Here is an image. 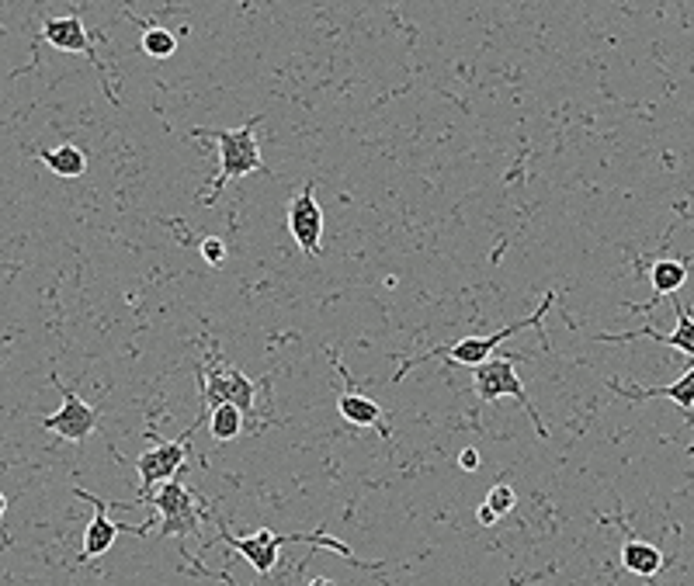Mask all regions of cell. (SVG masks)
<instances>
[{"instance_id": "cell-1", "label": "cell", "mask_w": 694, "mask_h": 586, "mask_svg": "<svg viewBox=\"0 0 694 586\" xmlns=\"http://www.w3.org/2000/svg\"><path fill=\"white\" fill-rule=\"evenodd\" d=\"M257 122H261V115H250L240 129H195V132H191L195 139H216V143H219V174H216V181H212V188L202 195L205 205H212L219 195H223L226 181L264 170L261 143L254 139Z\"/></svg>"}, {"instance_id": "cell-2", "label": "cell", "mask_w": 694, "mask_h": 586, "mask_svg": "<svg viewBox=\"0 0 694 586\" xmlns=\"http://www.w3.org/2000/svg\"><path fill=\"white\" fill-rule=\"evenodd\" d=\"M552 302H556V292H545L542 306H538L535 313L524 316V320H518V323H511V326H504V330H500V333H490V337H459V340H455V344H441V347H434V351H427L424 358H410V361H403L400 372L393 375V382H400V378H403L406 372H410V368L424 365V361H431V358H441V361H445V365L479 368L486 358H490L493 351H497L500 344H504L507 337H518L521 330H531V326H542V320H545V313H549Z\"/></svg>"}, {"instance_id": "cell-3", "label": "cell", "mask_w": 694, "mask_h": 586, "mask_svg": "<svg viewBox=\"0 0 694 586\" xmlns=\"http://www.w3.org/2000/svg\"><path fill=\"white\" fill-rule=\"evenodd\" d=\"M216 541H223V545L236 548V552H240L243 559H247L250 566H254L261 576H268L271 569H275L278 548L289 545V541H306V545H327V548H334L337 555H347V559H354L351 545H344V541L330 538V534H320V531H316V534H271L268 528H261L257 534H250V538H236L233 531L223 528V531L216 534Z\"/></svg>"}, {"instance_id": "cell-4", "label": "cell", "mask_w": 694, "mask_h": 586, "mask_svg": "<svg viewBox=\"0 0 694 586\" xmlns=\"http://www.w3.org/2000/svg\"><path fill=\"white\" fill-rule=\"evenodd\" d=\"M472 385H476L479 399H486V403H497V399H504V396L518 399V403L524 406V413H528L531 427H535V434L538 437H549V430H545L542 417H538V410L531 406L528 392H524L521 375L514 372V361L511 358H486L479 368H472Z\"/></svg>"}, {"instance_id": "cell-5", "label": "cell", "mask_w": 694, "mask_h": 586, "mask_svg": "<svg viewBox=\"0 0 694 586\" xmlns=\"http://www.w3.org/2000/svg\"><path fill=\"white\" fill-rule=\"evenodd\" d=\"M198 382H202V399L209 406L230 403L243 413V420H254V403H257V385L250 382L243 372H236L226 361H216V365L205 372L198 368Z\"/></svg>"}, {"instance_id": "cell-6", "label": "cell", "mask_w": 694, "mask_h": 586, "mask_svg": "<svg viewBox=\"0 0 694 586\" xmlns=\"http://www.w3.org/2000/svg\"><path fill=\"white\" fill-rule=\"evenodd\" d=\"M195 427H191L184 437H177V441H164V444H157V448H146L143 455H139V462H136V469H139V496H136V503L150 500L153 486H164L167 479H177V472L184 469V458H188ZM136 503H132V507H136Z\"/></svg>"}, {"instance_id": "cell-7", "label": "cell", "mask_w": 694, "mask_h": 586, "mask_svg": "<svg viewBox=\"0 0 694 586\" xmlns=\"http://www.w3.org/2000/svg\"><path fill=\"white\" fill-rule=\"evenodd\" d=\"M160 514V538H171V534H195L198 521H202V510L191 500L188 486L181 479H167L157 493H150V500Z\"/></svg>"}, {"instance_id": "cell-8", "label": "cell", "mask_w": 694, "mask_h": 586, "mask_svg": "<svg viewBox=\"0 0 694 586\" xmlns=\"http://www.w3.org/2000/svg\"><path fill=\"white\" fill-rule=\"evenodd\" d=\"M316 184L306 181L302 191L292 198L289 205V233L292 240L299 243V250L306 257H320L323 254V209L313 195Z\"/></svg>"}, {"instance_id": "cell-9", "label": "cell", "mask_w": 694, "mask_h": 586, "mask_svg": "<svg viewBox=\"0 0 694 586\" xmlns=\"http://www.w3.org/2000/svg\"><path fill=\"white\" fill-rule=\"evenodd\" d=\"M49 378H53V385L59 389V396H63V406H59V413H53V417L42 420V427L53 430V434H59V437H66V441H73V444L87 441V434L98 427V410H94V406H87L84 399L77 396V392L66 389V385L59 382L56 372L49 375Z\"/></svg>"}, {"instance_id": "cell-10", "label": "cell", "mask_w": 694, "mask_h": 586, "mask_svg": "<svg viewBox=\"0 0 694 586\" xmlns=\"http://www.w3.org/2000/svg\"><path fill=\"white\" fill-rule=\"evenodd\" d=\"M77 496H84V500L94 503V521L87 524V531H84V552H80V559L87 562V559H98V555H105L108 548L115 545L118 534L129 531V528H125V524L108 521V507H112V503L98 500V496L84 493V489H77Z\"/></svg>"}, {"instance_id": "cell-11", "label": "cell", "mask_w": 694, "mask_h": 586, "mask_svg": "<svg viewBox=\"0 0 694 586\" xmlns=\"http://www.w3.org/2000/svg\"><path fill=\"white\" fill-rule=\"evenodd\" d=\"M42 39H46L49 46H56L59 53H87L94 63H98V53H94V46H91V35L84 32L77 14H66V18H46L42 21Z\"/></svg>"}, {"instance_id": "cell-12", "label": "cell", "mask_w": 694, "mask_h": 586, "mask_svg": "<svg viewBox=\"0 0 694 586\" xmlns=\"http://www.w3.org/2000/svg\"><path fill=\"white\" fill-rule=\"evenodd\" d=\"M622 396L629 399H670V403L681 406V413L694 424V368H688L674 385H660V389H625Z\"/></svg>"}, {"instance_id": "cell-13", "label": "cell", "mask_w": 694, "mask_h": 586, "mask_svg": "<svg viewBox=\"0 0 694 586\" xmlns=\"http://www.w3.org/2000/svg\"><path fill=\"white\" fill-rule=\"evenodd\" d=\"M622 566L629 569V573L636 576H656L663 566V555L656 545H649V541H639V538H629L622 545Z\"/></svg>"}, {"instance_id": "cell-14", "label": "cell", "mask_w": 694, "mask_h": 586, "mask_svg": "<svg viewBox=\"0 0 694 586\" xmlns=\"http://www.w3.org/2000/svg\"><path fill=\"white\" fill-rule=\"evenodd\" d=\"M337 410H341V417L354 427H379L382 424V406L375 403V399L361 396V392H344V396L337 399Z\"/></svg>"}, {"instance_id": "cell-15", "label": "cell", "mask_w": 694, "mask_h": 586, "mask_svg": "<svg viewBox=\"0 0 694 586\" xmlns=\"http://www.w3.org/2000/svg\"><path fill=\"white\" fill-rule=\"evenodd\" d=\"M39 160L46 163L53 174H59V177H80L87 170L84 150H80V146H73V143H63L59 150H42Z\"/></svg>"}, {"instance_id": "cell-16", "label": "cell", "mask_w": 694, "mask_h": 586, "mask_svg": "<svg viewBox=\"0 0 694 586\" xmlns=\"http://www.w3.org/2000/svg\"><path fill=\"white\" fill-rule=\"evenodd\" d=\"M240 430H243V413L236 410V406H230V403L212 406V413H209V434H212V441H219V444L236 441V437H240Z\"/></svg>"}, {"instance_id": "cell-17", "label": "cell", "mask_w": 694, "mask_h": 586, "mask_svg": "<svg viewBox=\"0 0 694 586\" xmlns=\"http://www.w3.org/2000/svg\"><path fill=\"white\" fill-rule=\"evenodd\" d=\"M653 340L677 347L681 354L694 358V316H691V306H677V330L674 333H653Z\"/></svg>"}, {"instance_id": "cell-18", "label": "cell", "mask_w": 694, "mask_h": 586, "mask_svg": "<svg viewBox=\"0 0 694 586\" xmlns=\"http://www.w3.org/2000/svg\"><path fill=\"white\" fill-rule=\"evenodd\" d=\"M649 278H653L656 299H660V295H674V292H681L684 278H688V267H684L681 261H656V264H653V271H649Z\"/></svg>"}, {"instance_id": "cell-19", "label": "cell", "mask_w": 694, "mask_h": 586, "mask_svg": "<svg viewBox=\"0 0 694 586\" xmlns=\"http://www.w3.org/2000/svg\"><path fill=\"white\" fill-rule=\"evenodd\" d=\"M146 56L153 59H171L177 53V35L171 28H160V25H146L143 28V39H139Z\"/></svg>"}, {"instance_id": "cell-20", "label": "cell", "mask_w": 694, "mask_h": 586, "mask_svg": "<svg viewBox=\"0 0 694 586\" xmlns=\"http://www.w3.org/2000/svg\"><path fill=\"white\" fill-rule=\"evenodd\" d=\"M514 503H518V493H514V486H507V482H497V486L490 489V496H486V507H490L497 517L511 514Z\"/></svg>"}, {"instance_id": "cell-21", "label": "cell", "mask_w": 694, "mask_h": 586, "mask_svg": "<svg viewBox=\"0 0 694 586\" xmlns=\"http://www.w3.org/2000/svg\"><path fill=\"white\" fill-rule=\"evenodd\" d=\"M198 254L205 257V264L223 267V264H226V243L219 240V236H205V240L198 243Z\"/></svg>"}, {"instance_id": "cell-22", "label": "cell", "mask_w": 694, "mask_h": 586, "mask_svg": "<svg viewBox=\"0 0 694 586\" xmlns=\"http://www.w3.org/2000/svg\"><path fill=\"white\" fill-rule=\"evenodd\" d=\"M459 465L465 472H472V469H479V451L476 448H465L462 455H459Z\"/></svg>"}, {"instance_id": "cell-23", "label": "cell", "mask_w": 694, "mask_h": 586, "mask_svg": "<svg viewBox=\"0 0 694 586\" xmlns=\"http://www.w3.org/2000/svg\"><path fill=\"white\" fill-rule=\"evenodd\" d=\"M476 517H479V524H497V514H493V510L486 507V503H483V507L476 510Z\"/></svg>"}, {"instance_id": "cell-24", "label": "cell", "mask_w": 694, "mask_h": 586, "mask_svg": "<svg viewBox=\"0 0 694 586\" xmlns=\"http://www.w3.org/2000/svg\"><path fill=\"white\" fill-rule=\"evenodd\" d=\"M309 586H337V583H334V580H327V576H316V580L309 583Z\"/></svg>"}, {"instance_id": "cell-25", "label": "cell", "mask_w": 694, "mask_h": 586, "mask_svg": "<svg viewBox=\"0 0 694 586\" xmlns=\"http://www.w3.org/2000/svg\"><path fill=\"white\" fill-rule=\"evenodd\" d=\"M4 510H7V496L0 493V521H4Z\"/></svg>"}]
</instances>
